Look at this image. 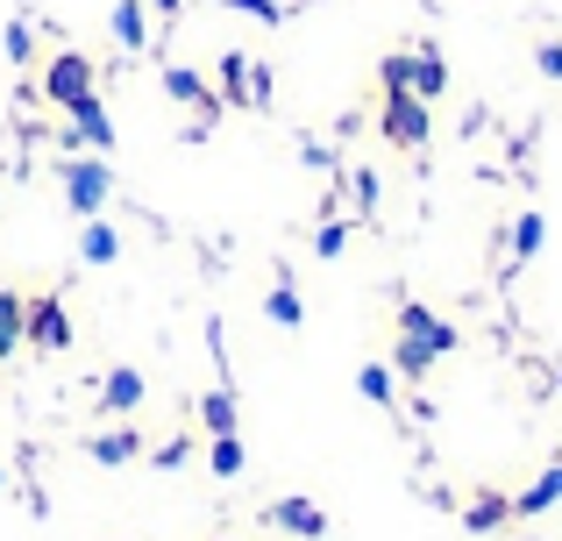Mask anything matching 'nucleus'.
I'll return each mask as SVG.
<instances>
[{
    "label": "nucleus",
    "mask_w": 562,
    "mask_h": 541,
    "mask_svg": "<svg viewBox=\"0 0 562 541\" xmlns=\"http://www.w3.org/2000/svg\"><path fill=\"white\" fill-rule=\"evenodd\" d=\"M65 122L79 128L86 150H108V143H114V122H108V108H100V93H79V100L65 108Z\"/></svg>",
    "instance_id": "obj_8"
},
{
    "label": "nucleus",
    "mask_w": 562,
    "mask_h": 541,
    "mask_svg": "<svg viewBox=\"0 0 562 541\" xmlns=\"http://www.w3.org/2000/svg\"><path fill=\"white\" fill-rule=\"evenodd\" d=\"M243 442H235V435H214V449H206V471L214 477H243Z\"/></svg>",
    "instance_id": "obj_20"
},
{
    "label": "nucleus",
    "mask_w": 562,
    "mask_h": 541,
    "mask_svg": "<svg viewBox=\"0 0 562 541\" xmlns=\"http://www.w3.org/2000/svg\"><path fill=\"white\" fill-rule=\"evenodd\" d=\"M506 520H513V499H498V492H484V499L463 506V528H470V534H498Z\"/></svg>",
    "instance_id": "obj_14"
},
{
    "label": "nucleus",
    "mask_w": 562,
    "mask_h": 541,
    "mask_svg": "<svg viewBox=\"0 0 562 541\" xmlns=\"http://www.w3.org/2000/svg\"><path fill=\"white\" fill-rule=\"evenodd\" d=\"M349 185H357V207H363V214H378V171H357Z\"/></svg>",
    "instance_id": "obj_27"
},
{
    "label": "nucleus",
    "mask_w": 562,
    "mask_h": 541,
    "mask_svg": "<svg viewBox=\"0 0 562 541\" xmlns=\"http://www.w3.org/2000/svg\"><path fill=\"white\" fill-rule=\"evenodd\" d=\"M384 93H413V57H384Z\"/></svg>",
    "instance_id": "obj_24"
},
{
    "label": "nucleus",
    "mask_w": 562,
    "mask_h": 541,
    "mask_svg": "<svg viewBox=\"0 0 562 541\" xmlns=\"http://www.w3.org/2000/svg\"><path fill=\"white\" fill-rule=\"evenodd\" d=\"M143 8H150V14H165V22H179V8H186V0H143Z\"/></svg>",
    "instance_id": "obj_30"
},
{
    "label": "nucleus",
    "mask_w": 562,
    "mask_h": 541,
    "mask_svg": "<svg viewBox=\"0 0 562 541\" xmlns=\"http://www.w3.org/2000/svg\"><path fill=\"white\" fill-rule=\"evenodd\" d=\"M221 108H249V57L243 50L221 57Z\"/></svg>",
    "instance_id": "obj_16"
},
{
    "label": "nucleus",
    "mask_w": 562,
    "mask_h": 541,
    "mask_svg": "<svg viewBox=\"0 0 562 541\" xmlns=\"http://www.w3.org/2000/svg\"><path fill=\"white\" fill-rule=\"evenodd\" d=\"M456 349V328L435 314V306H398V357H392V371H406V377H427L435 371V357H449Z\"/></svg>",
    "instance_id": "obj_1"
},
{
    "label": "nucleus",
    "mask_w": 562,
    "mask_h": 541,
    "mask_svg": "<svg viewBox=\"0 0 562 541\" xmlns=\"http://www.w3.org/2000/svg\"><path fill=\"white\" fill-rule=\"evenodd\" d=\"M8 57H14V65H29V57H36V36H29V22H8Z\"/></svg>",
    "instance_id": "obj_25"
},
{
    "label": "nucleus",
    "mask_w": 562,
    "mask_h": 541,
    "mask_svg": "<svg viewBox=\"0 0 562 541\" xmlns=\"http://www.w3.org/2000/svg\"><path fill=\"white\" fill-rule=\"evenodd\" d=\"M342 243H349V228H342V222H321V236H314V250H321V257H342Z\"/></svg>",
    "instance_id": "obj_26"
},
{
    "label": "nucleus",
    "mask_w": 562,
    "mask_h": 541,
    "mask_svg": "<svg viewBox=\"0 0 562 541\" xmlns=\"http://www.w3.org/2000/svg\"><path fill=\"white\" fill-rule=\"evenodd\" d=\"M384 143H398V150H420V143H427V100L384 93Z\"/></svg>",
    "instance_id": "obj_4"
},
{
    "label": "nucleus",
    "mask_w": 562,
    "mask_h": 541,
    "mask_svg": "<svg viewBox=\"0 0 562 541\" xmlns=\"http://www.w3.org/2000/svg\"><path fill=\"white\" fill-rule=\"evenodd\" d=\"M549 506H562V463H549V471H541L535 485H527L520 499H513V514H520V520H535V514H549Z\"/></svg>",
    "instance_id": "obj_13"
},
{
    "label": "nucleus",
    "mask_w": 562,
    "mask_h": 541,
    "mask_svg": "<svg viewBox=\"0 0 562 541\" xmlns=\"http://www.w3.org/2000/svg\"><path fill=\"white\" fill-rule=\"evenodd\" d=\"M200 428L206 435H235V385H214L200 399Z\"/></svg>",
    "instance_id": "obj_15"
},
{
    "label": "nucleus",
    "mask_w": 562,
    "mask_h": 541,
    "mask_svg": "<svg viewBox=\"0 0 562 541\" xmlns=\"http://www.w3.org/2000/svg\"><path fill=\"white\" fill-rule=\"evenodd\" d=\"M36 93H43V100H57V108H71L79 93H93V57H86V50H57L50 65H43Z\"/></svg>",
    "instance_id": "obj_3"
},
{
    "label": "nucleus",
    "mask_w": 562,
    "mask_h": 541,
    "mask_svg": "<svg viewBox=\"0 0 562 541\" xmlns=\"http://www.w3.org/2000/svg\"><path fill=\"white\" fill-rule=\"evenodd\" d=\"M357 392L371 406H392V363H363V371H357Z\"/></svg>",
    "instance_id": "obj_21"
},
{
    "label": "nucleus",
    "mask_w": 562,
    "mask_h": 541,
    "mask_svg": "<svg viewBox=\"0 0 562 541\" xmlns=\"http://www.w3.org/2000/svg\"><path fill=\"white\" fill-rule=\"evenodd\" d=\"M22 342L29 349H71V320H65V300H29V320H22Z\"/></svg>",
    "instance_id": "obj_5"
},
{
    "label": "nucleus",
    "mask_w": 562,
    "mask_h": 541,
    "mask_svg": "<svg viewBox=\"0 0 562 541\" xmlns=\"http://www.w3.org/2000/svg\"><path fill=\"white\" fill-rule=\"evenodd\" d=\"M441 93H449V65H441L435 43H420L413 50V100H441Z\"/></svg>",
    "instance_id": "obj_10"
},
{
    "label": "nucleus",
    "mask_w": 562,
    "mask_h": 541,
    "mask_svg": "<svg viewBox=\"0 0 562 541\" xmlns=\"http://www.w3.org/2000/svg\"><path fill=\"white\" fill-rule=\"evenodd\" d=\"M22 320H29V300L22 292H0V357L22 349Z\"/></svg>",
    "instance_id": "obj_19"
},
{
    "label": "nucleus",
    "mask_w": 562,
    "mask_h": 541,
    "mask_svg": "<svg viewBox=\"0 0 562 541\" xmlns=\"http://www.w3.org/2000/svg\"><path fill=\"white\" fill-rule=\"evenodd\" d=\"M165 93L179 100V108H192V114H200V128H214L221 100L206 93V79H200V71H192V65H165Z\"/></svg>",
    "instance_id": "obj_6"
},
{
    "label": "nucleus",
    "mask_w": 562,
    "mask_h": 541,
    "mask_svg": "<svg viewBox=\"0 0 562 541\" xmlns=\"http://www.w3.org/2000/svg\"><path fill=\"white\" fill-rule=\"evenodd\" d=\"M150 463H157V471H186V463H192V442H186V435H171V442L150 449Z\"/></svg>",
    "instance_id": "obj_23"
},
{
    "label": "nucleus",
    "mask_w": 562,
    "mask_h": 541,
    "mask_svg": "<svg viewBox=\"0 0 562 541\" xmlns=\"http://www.w3.org/2000/svg\"><path fill=\"white\" fill-rule=\"evenodd\" d=\"M100 406H108V414H136V406H143V371H128V363L108 371V377H100Z\"/></svg>",
    "instance_id": "obj_11"
},
{
    "label": "nucleus",
    "mask_w": 562,
    "mask_h": 541,
    "mask_svg": "<svg viewBox=\"0 0 562 541\" xmlns=\"http://www.w3.org/2000/svg\"><path fill=\"white\" fill-rule=\"evenodd\" d=\"M221 8H243V14H257V22H278V0H221Z\"/></svg>",
    "instance_id": "obj_28"
},
{
    "label": "nucleus",
    "mask_w": 562,
    "mask_h": 541,
    "mask_svg": "<svg viewBox=\"0 0 562 541\" xmlns=\"http://www.w3.org/2000/svg\"><path fill=\"white\" fill-rule=\"evenodd\" d=\"M541 71H549V79H562V43H541Z\"/></svg>",
    "instance_id": "obj_29"
},
{
    "label": "nucleus",
    "mask_w": 562,
    "mask_h": 541,
    "mask_svg": "<svg viewBox=\"0 0 562 541\" xmlns=\"http://www.w3.org/2000/svg\"><path fill=\"white\" fill-rule=\"evenodd\" d=\"M114 43L122 50H150V8L143 0H114Z\"/></svg>",
    "instance_id": "obj_12"
},
{
    "label": "nucleus",
    "mask_w": 562,
    "mask_h": 541,
    "mask_svg": "<svg viewBox=\"0 0 562 541\" xmlns=\"http://www.w3.org/2000/svg\"><path fill=\"white\" fill-rule=\"evenodd\" d=\"M263 314H271L278 328H300V320H306V300H300V285H292V271H278V292H271Z\"/></svg>",
    "instance_id": "obj_17"
},
{
    "label": "nucleus",
    "mask_w": 562,
    "mask_h": 541,
    "mask_svg": "<svg viewBox=\"0 0 562 541\" xmlns=\"http://www.w3.org/2000/svg\"><path fill=\"white\" fill-rule=\"evenodd\" d=\"M86 457H93V463H108V471H122V463L150 457V442H143L136 428H100V435H86Z\"/></svg>",
    "instance_id": "obj_7"
},
{
    "label": "nucleus",
    "mask_w": 562,
    "mask_h": 541,
    "mask_svg": "<svg viewBox=\"0 0 562 541\" xmlns=\"http://www.w3.org/2000/svg\"><path fill=\"white\" fill-rule=\"evenodd\" d=\"M0 492H8V471H0Z\"/></svg>",
    "instance_id": "obj_31"
},
{
    "label": "nucleus",
    "mask_w": 562,
    "mask_h": 541,
    "mask_svg": "<svg viewBox=\"0 0 562 541\" xmlns=\"http://www.w3.org/2000/svg\"><path fill=\"white\" fill-rule=\"evenodd\" d=\"M271 528H285V534H300V541H321V534H328V514H321L314 499H278L271 506Z\"/></svg>",
    "instance_id": "obj_9"
},
{
    "label": "nucleus",
    "mask_w": 562,
    "mask_h": 541,
    "mask_svg": "<svg viewBox=\"0 0 562 541\" xmlns=\"http://www.w3.org/2000/svg\"><path fill=\"white\" fill-rule=\"evenodd\" d=\"M79 257H86V264H114V257H122V236H114V228L93 214V222H86V236H79Z\"/></svg>",
    "instance_id": "obj_18"
},
{
    "label": "nucleus",
    "mask_w": 562,
    "mask_h": 541,
    "mask_svg": "<svg viewBox=\"0 0 562 541\" xmlns=\"http://www.w3.org/2000/svg\"><path fill=\"white\" fill-rule=\"evenodd\" d=\"M57 171H65V207L79 214V222H93V214L108 207V193H114V171H108V157H86V150H79V157H65Z\"/></svg>",
    "instance_id": "obj_2"
},
{
    "label": "nucleus",
    "mask_w": 562,
    "mask_h": 541,
    "mask_svg": "<svg viewBox=\"0 0 562 541\" xmlns=\"http://www.w3.org/2000/svg\"><path fill=\"white\" fill-rule=\"evenodd\" d=\"M535 250H541V214H520L513 222V264H527Z\"/></svg>",
    "instance_id": "obj_22"
}]
</instances>
